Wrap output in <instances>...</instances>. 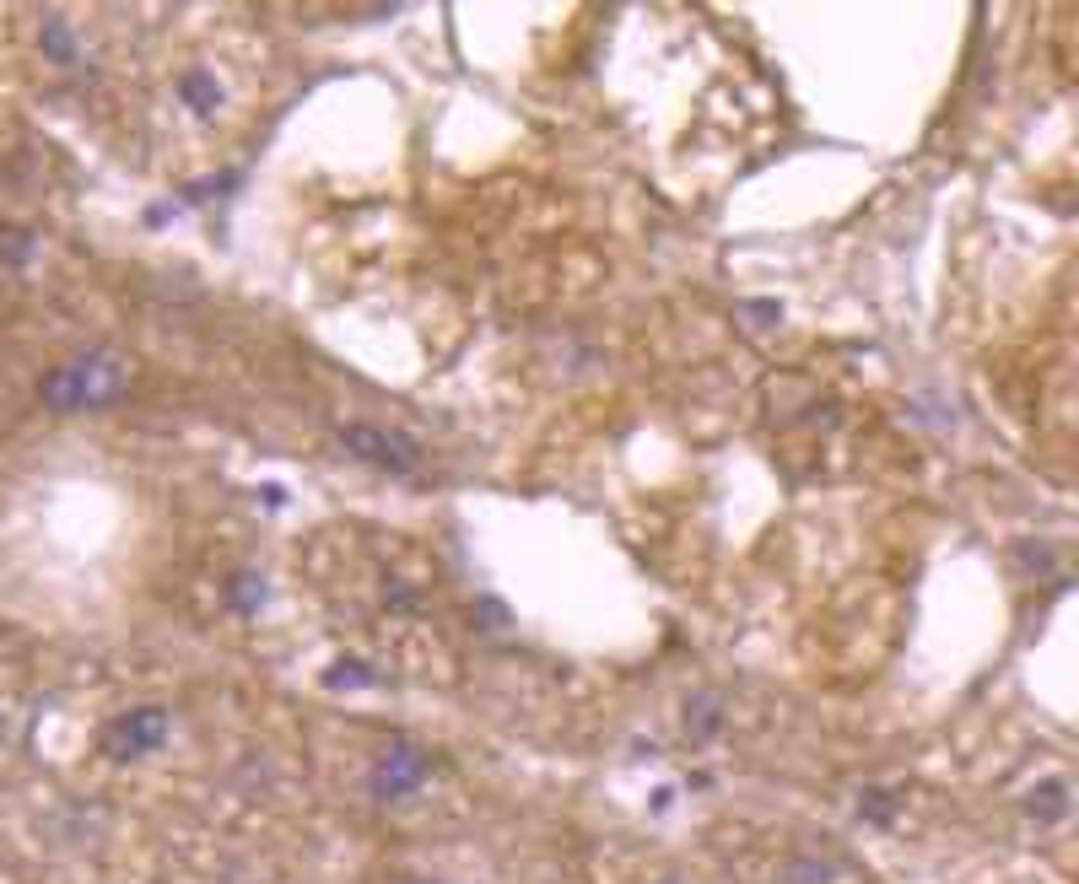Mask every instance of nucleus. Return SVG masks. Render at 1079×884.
<instances>
[{"mask_svg": "<svg viewBox=\"0 0 1079 884\" xmlns=\"http://www.w3.org/2000/svg\"><path fill=\"white\" fill-rule=\"evenodd\" d=\"M405 884H416V880H405Z\"/></svg>", "mask_w": 1079, "mask_h": 884, "instance_id": "nucleus-4", "label": "nucleus"}, {"mask_svg": "<svg viewBox=\"0 0 1079 884\" xmlns=\"http://www.w3.org/2000/svg\"><path fill=\"white\" fill-rule=\"evenodd\" d=\"M427 771H432V755H427V749H416V744H389V749L373 760L367 787H373V798H400V793L422 787Z\"/></svg>", "mask_w": 1079, "mask_h": 884, "instance_id": "nucleus-1", "label": "nucleus"}, {"mask_svg": "<svg viewBox=\"0 0 1079 884\" xmlns=\"http://www.w3.org/2000/svg\"><path fill=\"white\" fill-rule=\"evenodd\" d=\"M162 734H167V718L152 712V707H147V712H130V718L120 723V738H125L130 749H152Z\"/></svg>", "mask_w": 1079, "mask_h": 884, "instance_id": "nucleus-3", "label": "nucleus"}, {"mask_svg": "<svg viewBox=\"0 0 1079 884\" xmlns=\"http://www.w3.org/2000/svg\"><path fill=\"white\" fill-rule=\"evenodd\" d=\"M340 442H346L351 453H362L367 464H378V469H394V475L416 469V442L400 438V432H378V427H340Z\"/></svg>", "mask_w": 1079, "mask_h": 884, "instance_id": "nucleus-2", "label": "nucleus"}]
</instances>
